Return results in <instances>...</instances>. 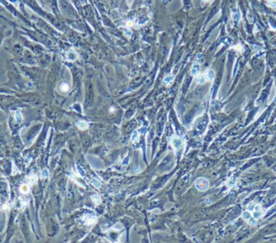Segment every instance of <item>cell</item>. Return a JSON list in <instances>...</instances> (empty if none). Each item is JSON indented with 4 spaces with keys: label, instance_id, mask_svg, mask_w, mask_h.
Segmentation results:
<instances>
[{
    "label": "cell",
    "instance_id": "24",
    "mask_svg": "<svg viewBox=\"0 0 276 243\" xmlns=\"http://www.w3.org/2000/svg\"><path fill=\"white\" fill-rule=\"evenodd\" d=\"M203 1H204V2H206V3H207V2H209V1H210V0H203Z\"/></svg>",
    "mask_w": 276,
    "mask_h": 243
},
{
    "label": "cell",
    "instance_id": "14",
    "mask_svg": "<svg viewBox=\"0 0 276 243\" xmlns=\"http://www.w3.org/2000/svg\"><path fill=\"white\" fill-rule=\"evenodd\" d=\"M255 205H256V203H254V202H251V203H250L249 204V205H247V207H246V209H247V210L249 211V212H250V213H252V212L254 211V207H255Z\"/></svg>",
    "mask_w": 276,
    "mask_h": 243
},
{
    "label": "cell",
    "instance_id": "19",
    "mask_svg": "<svg viewBox=\"0 0 276 243\" xmlns=\"http://www.w3.org/2000/svg\"><path fill=\"white\" fill-rule=\"evenodd\" d=\"M124 32H125V35H126V36L128 37H130L131 36H132V32H131L129 30H127V29H126Z\"/></svg>",
    "mask_w": 276,
    "mask_h": 243
},
{
    "label": "cell",
    "instance_id": "20",
    "mask_svg": "<svg viewBox=\"0 0 276 243\" xmlns=\"http://www.w3.org/2000/svg\"><path fill=\"white\" fill-rule=\"evenodd\" d=\"M234 48H235V49H237V50H241V46L240 44H237V46L234 47Z\"/></svg>",
    "mask_w": 276,
    "mask_h": 243
},
{
    "label": "cell",
    "instance_id": "13",
    "mask_svg": "<svg viewBox=\"0 0 276 243\" xmlns=\"http://www.w3.org/2000/svg\"><path fill=\"white\" fill-rule=\"evenodd\" d=\"M91 199H92V201H93L95 204H99V202H100V197H99V196L97 195V194L92 196Z\"/></svg>",
    "mask_w": 276,
    "mask_h": 243
},
{
    "label": "cell",
    "instance_id": "16",
    "mask_svg": "<svg viewBox=\"0 0 276 243\" xmlns=\"http://www.w3.org/2000/svg\"><path fill=\"white\" fill-rule=\"evenodd\" d=\"M92 184H93V185L95 186V188H100V187H101V185H102L101 182L99 181V180H95V179L92 180Z\"/></svg>",
    "mask_w": 276,
    "mask_h": 243
},
{
    "label": "cell",
    "instance_id": "23",
    "mask_svg": "<svg viewBox=\"0 0 276 243\" xmlns=\"http://www.w3.org/2000/svg\"><path fill=\"white\" fill-rule=\"evenodd\" d=\"M127 24H128V26L130 27V26H132V22H128V23H127Z\"/></svg>",
    "mask_w": 276,
    "mask_h": 243
},
{
    "label": "cell",
    "instance_id": "11",
    "mask_svg": "<svg viewBox=\"0 0 276 243\" xmlns=\"http://www.w3.org/2000/svg\"><path fill=\"white\" fill-rule=\"evenodd\" d=\"M174 79H175V76L169 74V75L166 76V77L164 78V80L162 82H163L164 85H169V84H170L172 81H174Z\"/></svg>",
    "mask_w": 276,
    "mask_h": 243
},
{
    "label": "cell",
    "instance_id": "15",
    "mask_svg": "<svg viewBox=\"0 0 276 243\" xmlns=\"http://www.w3.org/2000/svg\"><path fill=\"white\" fill-rule=\"evenodd\" d=\"M60 89L62 92H67L68 90L70 89V86L68 85L66 83H63V84H61V85L60 86Z\"/></svg>",
    "mask_w": 276,
    "mask_h": 243
},
{
    "label": "cell",
    "instance_id": "5",
    "mask_svg": "<svg viewBox=\"0 0 276 243\" xmlns=\"http://www.w3.org/2000/svg\"><path fill=\"white\" fill-rule=\"evenodd\" d=\"M199 71H200V65L199 64V63L195 62V63L193 64L192 67H191V75L196 77V76L199 73Z\"/></svg>",
    "mask_w": 276,
    "mask_h": 243
},
{
    "label": "cell",
    "instance_id": "9",
    "mask_svg": "<svg viewBox=\"0 0 276 243\" xmlns=\"http://www.w3.org/2000/svg\"><path fill=\"white\" fill-rule=\"evenodd\" d=\"M205 77H206L207 80H209V81H212L215 77V72L212 69H208L206 72V73L204 74Z\"/></svg>",
    "mask_w": 276,
    "mask_h": 243
},
{
    "label": "cell",
    "instance_id": "21",
    "mask_svg": "<svg viewBox=\"0 0 276 243\" xmlns=\"http://www.w3.org/2000/svg\"><path fill=\"white\" fill-rule=\"evenodd\" d=\"M140 172V168H139V167H136V168H135V172L137 173V172Z\"/></svg>",
    "mask_w": 276,
    "mask_h": 243
},
{
    "label": "cell",
    "instance_id": "6",
    "mask_svg": "<svg viewBox=\"0 0 276 243\" xmlns=\"http://www.w3.org/2000/svg\"><path fill=\"white\" fill-rule=\"evenodd\" d=\"M66 56H67V59L70 61H74V60H76V58H77V53L75 52V51L74 50H70L69 52H67V55H66Z\"/></svg>",
    "mask_w": 276,
    "mask_h": 243
},
{
    "label": "cell",
    "instance_id": "7",
    "mask_svg": "<svg viewBox=\"0 0 276 243\" xmlns=\"http://www.w3.org/2000/svg\"><path fill=\"white\" fill-rule=\"evenodd\" d=\"M232 18L235 21H239L241 19V13H240V10L239 9H233L232 10Z\"/></svg>",
    "mask_w": 276,
    "mask_h": 243
},
{
    "label": "cell",
    "instance_id": "8",
    "mask_svg": "<svg viewBox=\"0 0 276 243\" xmlns=\"http://www.w3.org/2000/svg\"><path fill=\"white\" fill-rule=\"evenodd\" d=\"M196 81L197 83L199 84V85H203V84L206 83L207 81V78L205 77V75H202V74H198L196 77Z\"/></svg>",
    "mask_w": 276,
    "mask_h": 243
},
{
    "label": "cell",
    "instance_id": "2",
    "mask_svg": "<svg viewBox=\"0 0 276 243\" xmlns=\"http://www.w3.org/2000/svg\"><path fill=\"white\" fill-rule=\"evenodd\" d=\"M242 217L245 219V221L248 223L251 226H255L257 225V220L253 217V215L250 213V212H249L248 210L245 211L242 213Z\"/></svg>",
    "mask_w": 276,
    "mask_h": 243
},
{
    "label": "cell",
    "instance_id": "22",
    "mask_svg": "<svg viewBox=\"0 0 276 243\" xmlns=\"http://www.w3.org/2000/svg\"><path fill=\"white\" fill-rule=\"evenodd\" d=\"M132 2H133V0H127V3H128V4L129 6L132 5Z\"/></svg>",
    "mask_w": 276,
    "mask_h": 243
},
{
    "label": "cell",
    "instance_id": "18",
    "mask_svg": "<svg viewBox=\"0 0 276 243\" xmlns=\"http://www.w3.org/2000/svg\"><path fill=\"white\" fill-rule=\"evenodd\" d=\"M267 2L272 7H276V0H267Z\"/></svg>",
    "mask_w": 276,
    "mask_h": 243
},
{
    "label": "cell",
    "instance_id": "12",
    "mask_svg": "<svg viewBox=\"0 0 276 243\" xmlns=\"http://www.w3.org/2000/svg\"><path fill=\"white\" fill-rule=\"evenodd\" d=\"M139 139V133L137 130H135L132 134V137H131V140L132 142H136Z\"/></svg>",
    "mask_w": 276,
    "mask_h": 243
},
{
    "label": "cell",
    "instance_id": "4",
    "mask_svg": "<svg viewBox=\"0 0 276 243\" xmlns=\"http://www.w3.org/2000/svg\"><path fill=\"white\" fill-rule=\"evenodd\" d=\"M84 221L87 225H94L97 221V217L93 215L87 214V216L84 217Z\"/></svg>",
    "mask_w": 276,
    "mask_h": 243
},
{
    "label": "cell",
    "instance_id": "10",
    "mask_svg": "<svg viewBox=\"0 0 276 243\" xmlns=\"http://www.w3.org/2000/svg\"><path fill=\"white\" fill-rule=\"evenodd\" d=\"M76 125H77V126L79 129H81V130H86V129L88 128V126H89L88 123L85 121H78Z\"/></svg>",
    "mask_w": 276,
    "mask_h": 243
},
{
    "label": "cell",
    "instance_id": "1",
    "mask_svg": "<svg viewBox=\"0 0 276 243\" xmlns=\"http://www.w3.org/2000/svg\"><path fill=\"white\" fill-rule=\"evenodd\" d=\"M195 188L199 190V191L203 192L206 191V190L209 188V181L207 180L206 178L204 177H200L199 179H197V180L195 183Z\"/></svg>",
    "mask_w": 276,
    "mask_h": 243
},
{
    "label": "cell",
    "instance_id": "17",
    "mask_svg": "<svg viewBox=\"0 0 276 243\" xmlns=\"http://www.w3.org/2000/svg\"><path fill=\"white\" fill-rule=\"evenodd\" d=\"M20 191H21V193H27L29 191V188L28 187V185L23 184L20 187Z\"/></svg>",
    "mask_w": 276,
    "mask_h": 243
},
{
    "label": "cell",
    "instance_id": "3",
    "mask_svg": "<svg viewBox=\"0 0 276 243\" xmlns=\"http://www.w3.org/2000/svg\"><path fill=\"white\" fill-rule=\"evenodd\" d=\"M170 143H171L173 148L176 151H179L183 145V141L181 138L178 136H173L170 138Z\"/></svg>",
    "mask_w": 276,
    "mask_h": 243
}]
</instances>
